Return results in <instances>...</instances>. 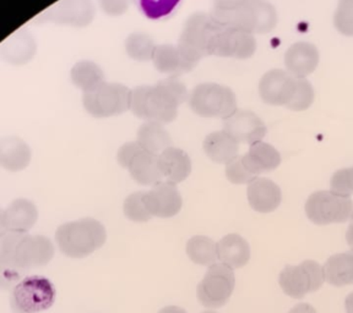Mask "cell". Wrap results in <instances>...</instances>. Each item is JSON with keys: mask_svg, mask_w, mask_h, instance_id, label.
Here are the masks:
<instances>
[{"mask_svg": "<svg viewBox=\"0 0 353 313\" xmlns=\"http://www.w3.org/2000/svg\"><path fill=\"white\" fill-rule=\"evenodd\" d=\"M236 288L234 270L226 264H212L199 283L198 299L204 307L210 310L223 307L231 299Z\"/></svg>", "mask_w": 353, "mask_h": 313, "instance_id": "cell-11", "label": "cell"}, {"mask_svg": "<svg viewBox=\"0 0 353 313\" xmlns=\"http://www.w3.org/2000/svg\"><path fill=\"white\" fill-rule=\"evenodd\" d=\"M85 109L94 118L121 116L130 109L132 89L121 83H103L83 96Z\"/></svg>", "mask_w": 353, "mask_h": 313, "instance_id": "cell-8", "label": "cell"}, {"mask_svg": "<svg viewBox=\"0 0 353 313\" xmlns=\"http://www.w3.org/2000/svg\"><path fill=\"white\" fill-rule=\"evenodd\" d=\"M31 162V149L19 138H6L0 142V164L9 171H21Z\"/></svg>", "mask_w": 353, "mask_h": 313, "instance_id": "cell-26", "label": "cell"}, {"mask_svg": "<svg viewBox=\"0 0 353 313\" xmlns=\"http://www.w3.org/2000/svg\"><path fill=\"white\" fill-rule=\"evenodd\" d=\"M330 190L334 193L351 196L353 193V166L337 171L331 176Z\"/></svg>", "mask_w": 353, "mask_h": 313, "instance_id": "cell-38", "label": "cell"}, {"mask_svg": "<svg viewBox=\"0 0 353 313\" xmlns=\"http://www.w3.org/2000/svg\"><path fill=\"white\" fill-rule=\"evenodd\" d=\"M143 17L152 21H165L174 17L184 0H132Z\"/></svg>", "mask_w": 353, "mask_h": 313, "instance_id": "cell-31", "label": "cell"}, {"mask_svg": "<svg viewBox=\"0 0 353 313\" xmlns=\"http://www.w3.org/2000/svg\"><path fill=\"white\" fill-rule=\"evenodd\" d=\"M325 283L336 288L353 285V251L336 253L323 264Z\"/></svg>", "mask_w": 353, "mask_h": 313, "instance_id": "cell-27", "label": "cell"}, {"mask_svg": "<svg viewBox=\"0 0 353 313\" xmlns=\"http://www.w3.org/2000/svg\"><path fill=\"white\" fill-rule=\"evenodd\" d=\"M242 160L249 173L258 177L266 171H275L281 164V154L270 143H253L249 146L248 153L242 155Z\"/></svg>", "mask_w": 353, "mask_h": 313, "instance_id": "cell-20", "label": "cell"}, {"mask_svg": "<svg viewBox=\"0 0 353 313\" xmlns=\"http://www.w3.org/2000/svg\"><path fill=\"white\" fill-rule=\"evenodd\" d=\"M204 152L210 160L217 164H228L237 158L239 151V142L232 138L228 132H211L204 140Z\"/></svg>", "mask_w": 353, "mask_h": 313, "instance_id": "cell-24", "label": "cell"}, {"mask_svg": "<svg viewBox=\"0 0 353 313\" xmlns=\"http://www.w3.org/2000/svg\"><path fill=\"white\" fill-rule=\"evenodd\" d=\"M156 45L149 34L134 32L125 39L127 54L137 61H148L152 59Z\"/></svg>", "mask_w": 353, "mask_h": 313, "instance_id": "cell-33", "label": "cell"}, {"mask_svg": "<svg viewBox=\"0 0 353 313\" xmlns=\"http://www.w3.org/2000/svg\"><path fill=\"white\" fill-rule=\"evenodd\" d=\"M319 50L309 42L292 44L285 54L286 72L298 78H307L319 64Z\"/></svg>", "mask_w": 353, "mask_h": 313, "instance_id": "cell-19", "label": "cell"}, {"mask_svg": "<svg viewBox=\"0 0 353 313\" xmlns=\"http://www.w3.org/2000/svg\"><path fill=\"white\" fill-rule=\"evenodd\" d=\"M54 257V245L43 235L28 233H6L0 244V263L12 274L26 273L50 263Z\"/></svg>", "mask_w": 353, "mask_h": 313, "instance_id": "cell-2", "label": "cell"}, {"mask_svg": "<svg viewBox=\"0 0 353 313\" xmlns=\"http://www.w3.org/2000/svg\"><path fill=\"white\" fill-rule=\"evenodd\" d=\"M55 301V288L43 277L31 275L12 288L10 306L14 313H39L52 307Z\"/></svg>", "mask_w": 353, "mask_h": 313, "instance_id": "cell-7", "label": "cell"}, {"mask_svg": "<svg viewBox=\"0 0 353 313\" xmlns=\"http://www.w3.org/2000/svg\"><path fill=\"white\" fill-rule=\"evenodd\" d=\"M334 25L343 36H353V0H339Z\"/></svg>", "mask_w": 353, "mask_h": 313, "instance_id": "cell-35", "label": "cell"}, {"mask_svg": "<svg viewBox=\"0 0 353 313\" xmlns=\"http://www.w3.org/2000/svg\"><path fill=\"white\" fill-rule=\"evenodd\" d=\"M214 26V19L205 12H195L188 17L184 23L176 47L192 67L204 56H208V47Z\"/></svg>", "mask_w": 353, "mask_h": 313, "instance_id": "cell-9", "label": "cell"}, {"mask_svg": "<svg viewBox=\"0 0 353 313\" xmlns=\"http://www.w3.org/2000/svg\"><path fill=\"white\" fill-rule=\"evenodd\" d=\"M190 109L203 118L227 119L237 110V98L231 88L219 83H200L188 98Z\"/></svg>", "mask_w": 353, "mask_h": 313, "instance_id": "cell-5", "label": "cell"}, {"mask_svg": "<svg viewBox=\"0 0 353 313\" xmlns=\"http://www.w3.org/2000/svg\"><path fill=\"white\" fill-rule=\"evenodd\" d=\"M297 83L298 77L282 69H274L260 80V97L266 105L288 107L296 94Z\"/></svg>", "mask_w": 353, "mask_h": 313, "instance_id": "cell-14", "label": "cell"}, {"mask_svg": "<svg viewBox=\"0 0 353 313\" xmlns=\"http://www.w3.org/2000/svg\"><path fill=\"white\" fill-rule=\"evenodd\" d=\"M221 26L245 32L268 33L277 23V12L266 0H220L210 12Z\"/></svg>", "mask_w": 353, "mask_h": 313, "instance_id": "cell-3", "label": "cell"}, {"mask_svg": "<svg viewBox=\"0 0 353 313\" xmlns=\"http://www.w3.org/2000/svg\"><path fill=\"white\" fill-rule=\"evenodd\" d=\"M161 173L165 182L179 184L188 179L192 173V160L185 151L168 147L159 155Z\"/></svg>", "mask_w": 353, "mask_h": 313, "instance_id": "cell-21", "label": "cell"}, {"mask_svg": "<svg viewBox=\"0 0 353 313\" xmlns=\"http://www.w3.org/2000/svg\"><path fill=\"white\" fill-rule=\"evenodd\" d=\"M288 313H318V311L310 303H302L291 308Z\"/></svg>", "mask_w": 353, "mask_h": 313, "instance_id": "cell-41", "label": "cell"}, {"mask_svg": "<svg viewBox=\"0 0 353 313\" xmlns=\"http://www.w3.org/2000/svg\"><path fill=\"white\" fill-rule=\"evenodd\" d=\"M72 81L77 88L85 92L92 91L94 88L105 83V74L96 63L81 61L72 66L70 72Z\"/></svg>", "mask_w": 353, "mask_h": 313, "instance_id": "cell-32", "label": "cell"}, {"mask_svg": "<svg viewBox=\"0 0 353 313\" xmlns=\"http://www.w3.org/2000/svg\"><path fill=\"white\" fill-rule=\"evenodd\" d=\"M137 142L150 153L160 155L165 149L171 147L172 138L165 127L159 122L146 121L139 127Z\"/></svg>", "mask_w": 353, "mask_h": 313, "instance_id": "cell-29", "label": "cell"}, {"mask_svg": "<svg viewBox=\"0 0 353 313\" xmlns=\"http://www.w3.org/2000/svg\"><path fill=\"white\" fill-rule=\"evenodd\" d=\"M107 231L101 222L94 218L69 222L55 231V242L63 255L70 259H83L102 248Z\"/></svg>", "mask_w": 353, "mask_h": 313, "instance_id": "cell-4", "label": "cell"}, {"mask_svg": "<svg viewBox=\"0 0 353 313\" xmlns=\"http://www.w3.org/2000/svg\"><path fill=\"white\" fill-rule=\"evenodd\" d=\"M132 0H99V8L110 17H121L129 9Z\"/></svg>", "mask_w": 353, "mask_h": 313, "instance_id": "cell-39", "label": "cell"}, {"mask_svg": "<svg viewBox=\"0 0 353 313\" xmlns=\"http://www.w3.org/2000/svg\"><path fill=\"white\" fill-rule=\"evenodd\" d=\"M215 21V20H214ZM256 50V41L253 33L225 28L215 21L210 37L208 55L221 58L248 59Z\"/></svg>", "mask_w": 353, "mask_h": 313, "instance_id": "cell-12", "label": "cell"}, {"mask_svg": "<svg viewBox=\"0 0 353 313\" xmlns=\"http://www.w3.org/2000/svg\"><path fill=\"white\" fill-rule=\"evenodd\" d=\"M219 262L226 264L232 270L247 266L250 259L249 242L239 234H228L217 242Z\"/></svg>", "mask_w": 353, "mask_h": 313, "instance_id": "cell-22", "label": "cell"}, {"mask_svg": "<svg viewBox=\"0 0 353 313\" xmlns=\"http://www.w3.org/2000/svg\"><path fill=\"white\" fill-rule=\"evenodd\" d=\"M324 283L325 277L323 264L313 259H305L294 266H286L279 275V284L282 292L296 300L318 292Z\"/></svg>", "mask_w": 353, "mask_h": 313, "instance_id": "cell-10", "label": "cell"}, {"mask_svg": "<svg viewBox=\"0 0 353 313\" xmlns=\"http://www.w3.org/2000/svg\"><path fill=\"white\" fill-rule=\"evenodd\" d=\"M39 219V211L32 201L19 198L6 207L1 217L0 226L6 233H28Z\"/></svg>", "mask_w": 353, "mask_h": 313, "instance_id": "cell-17", "label": "cell"}, {"mask_svg": "<svg viewBox=\"0 0 353 313\" xmlns=\"http://www.w3.org/2000/svg\"><path fill=\"white\" fill-rule=\"evenodd\" d=\"M143 201L152 217L167 219L181 212L183 206L182 195L176 184L162 182L145 193Z\"/></svg>", "mask_w": 353, "mask_h": 313, "instance_id": "cell-15", "label": "cell"}, {"mask_svg": "<svg viewBox=\"0 0 353 313\" xmlns=\"http://www.w3.org/2000/svg\"><path fill=\"white\" fill-rule=\"evenodd\" d=\"M135 182L143 186H154L163 182L159 164V155L141 149L127 168Z\"/></svg>", "mask_w": 353, "mask_h": 313, "instance_id": "cell-23", "label": "cell"}, {"mask_svg": "<svg viewBox=\"0 0 353 313\" xmlns=\"http://www.w3.org/2000/svg\"><path fill=\"white\" fill-rule=\"evenodd\" d=\"M315 92L312 83L307 78H298L297 89L292 102L287 107L294 111H303L314 103Z\"/></svg>", "mask_w": 353, "mask_h": 313, "instance_id": "cell-36", "label": "cell"}, {"mask_svg": "<svg viewBox=\"0 0 353 313\" xmlns=\"http://www.w3.org/2000/svg\"><path fill=\"white\" fill-rule=\"evenodd\" d=\"M346 241H347L350 248L353 251V217L351 218V223H350L347 231H346Z\"/></svg>", "mask_w": 353, "mask_h": 313, "instance_id": "cell-42", "label": "cell"}, {"mask_svg": "<svg viewBox=\"0 0 353 313\" xmlns=\"http://www.w3.org/2000/svg\"><path fill=\"white\" fill-rule=\"evenodd\" d=\"M159 313H188L184 308L178 307V306H167L159 311Z\"/></svg>", "mask_w": 353, "mask_h": 313, "instance_id": "cell-43", "label": "cell"}, {"mask_svg": "<svg viewBox=\"0 0 353 313\" xmlns=\"http://www.w3.org/2000/svg\"><path fill=\"white\" fill-rule=\"evenodd\" d=\"M225 174H226L228 182L236 184V185H244V184L248 185L249 182L255 179L243 163L242 155L241 157L238 155L237 158H234L228 164H226Z\"/></svg>", "mask_w": 353, "mask_h": 313, "instance_id": "cell-37", "label": "cell"}, {"mask_svg": "<svg viewBox=\"0 0 353 313\" xmlns=\"http://www.w3.org/2000/svg\"><path fill=\"white\" fill-rule=\"evenodd\" d=\"M223 130L239 143L253 144L263 141L266 135V127L259 116L250 110H236L223 120Z\"/></svg>", "mask_w": 353, "mask_h": 313, "instance_id": "cell-16", "label": "cell"}, {"mask_svg": "<svg viewBox=\"0 0 353 313\" xmlns=\"http://www.w3.org/2000/svg\"><path fill=\"white\" fill-rule=\"evenodd\" d=\"M141 149H143V147H141L137 141H135V142L124 143L121 149H118V153H117V160H118V163H119L123 168L127 169L129 164H130V162L134 160V157H135Z\"/></svg>", "mask_w": 353, "mask_h": 313, "instance_id": "cell-40", "label": "cell"}, {"mask_svg": "<svg viewBox=\"0 0 353 313\" xmlns=\"http://www.w3.org/2000/svg\"><path fill=\"white\" fill-rule=\"evenodd\" d=\"M203 313H216L215 311H212V310H210V311H205Z\"/></svg>", "mask_w": 353, "mask_h": 313, "instance_id": "cell-45", "label": "cell"}, {"mask_svg": "<svg viewBox=\"0 0 353 313\" xmlns=\"http://www.w3.org/2000/svg\"><path fill=\"white\" fill-rule=\"evenodd\" d=\"M216 1H220V0H216Z\"/></svg>", "mask_w": 353, "mask_h": 313, "instance_id": "cell-46", "label": "cell"}, {"mask_svg": "<svg viewBox=\"0 0 353 313\" xmlns=\"http://www.w3.org/2000/svg\"><path fill=\"white\" fill-rule=\"evenodd\" d=\"M151 61L154 63V67L163 74L179 75L193 69L184 59L178 47L172 44L156 45Z\"/></svg>", "mask_w": 353, "mask_h": 313, "instance_id": "cell-28", "label": "cell"}, {"mask_svg": "<svg viewBox=\"0 0 353 313\" xmlns=\"http://www.w3.org/2000/svg\"><path fill=\"white\" fill-rule=\"evenodd\" d=\"M345 311L346 313H353V292L348 294L345 299Z\"/></svg>", "mask_w": 353, "mask_h": 313, "instance_id": "cell-44", "label": "cell"}, {"mask_svg": "<svg viewBox=\"0 0 353 313\" xmlns=\"http://www.w3.org/2000/svg\"><path fill=\"white\" fill-rule=\"evenodd\" d=\"M189 98L187 88L176 78H167L154 86L132 89L130 110L139 119L168 124L176 119L178 108Z\"/></svg>", "mask_w": 353, "mask_h": 313, "instance_id": "cell-1", "label": "cell"}, {"mask_svg": "<svg viewBox=\"0 0 353 313\" xmlns=\"http://www.w3.org/2000/svg\"><path fill=\"white\" fill-rule=\"evenodd\" d=\"M36 54V42L31 33L20 30L1 47V56L12 65H25Z\"/></svg>", "mask_w": 353, "mask_h": 313, "instance_id": "cell-25", "label": "cell"}, {"mask_svg": "<svg viewBox=\"0 0 353 313\" xmlns=\"http://www.w3.org/2000/svg\"><path fill=\"white\" fill-rule=\"evenodd\" d=\"M143 196L145 193H134L125 198L123 211L128 219L135 223H146L154 218L145 204Z\"/></svg>", "mask_w": 353, "mask_h": 313, "instance_id": "cell-34", "label": "cell"}, {"mask_svg": "<svg viewBox=\"0 0 353 313\" xmlns=\"http://www.w3.org/2000/svg\"><path fill=\"white\" fill-rule=\"evenodd\" d=\"M185 251L190 261L198 266L211 267L219 262L217 242L211 237L205 235L190 237L188 240Z\"/></svg>", "mask_w": 353, "mask_h": 313, "instance_id": "cell-30", "label": "cell"}, {"mask_svg": "<svg viewBox=\"0 0 353 313\" xmlns=\"http://www.w3.org/2000/svg\"><path fill=\"white\" fill-rule=\"evenodd\" d=\"M94 3L91 0H61L34 17L37 23L52 22L61 26L86 28L94 20Z\"/></svg>", "mask_w": 353, "mask_h": 313, "instance_id": "cell-13", "label": "cell"}, {"mask_svg": "<svg viewBox=\"0 0 353 313\" xmlns=\"http://www.w3.org/2000/svg\"><path fill=\"white\" fill-rule=\"evenodd\" d=\"M305 215L315 226L341 224L353 217L351 196L327 191H316L309 196L304 206Z\"/></svg>", "mask_w": 353, "mask_h": 313, "instance_id": "cell-6", "label": "cell"}, {"mask_svg": "<svg viewBox=\"0 0 353 313\" xmlns=\"http://www.w3.org/2000/svg\"><path fill=\"white\" fill-rule=\"evenodd\" d=\"M247 197L250 207L263 215L272 213L280 207L282 193L280 186L266 177H255L249 182Z\"/></svg>", "mask_w": 353, "mask_h": 313, "instance_id": "cell-18", "label": "cell"}]
</instances>
